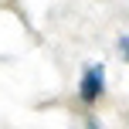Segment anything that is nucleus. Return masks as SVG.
I'll list each match as a JSON object with an SVG mask.
<instances>
[{
    "label": "nucleus",
    "mask_w": 129,
    "mask_h": 129,
    "mask_svg": "<svg viewBox=\"0 0 129 129\" xmlns=\"http://www.w3.org/2000/svg\"><path fill=\"white\" fill-rule=\"evenodd\" d=\"M102 88H105V68L102 64H88L85 75H82V88H78L82 102H95L102 95Z\"/></svg>",
    "instance_id": "f257e3e1"
},
{
    "label": "nucleus",
    "mask_w": 129,
    "mask_h": 129,
    "mask_svg": "<svg viewBox=\"0 0 129 129\" xmlns=\"http://www.w3.org/2000/svg\"><path fill=\"white\" fill-rule=\"evenodd\" d=\"M119 51H122V58L129 61V38H119Z\"/></svg>",
    "instance_id": "f03ea898"
}]
</instances>
